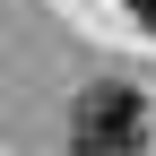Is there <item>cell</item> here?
Instances as JSON below:
<instances>
[{"label": "cell", "mask_w": 156, "mask_h": 156, "mask_svg": "<svg viewBox=\"0 0 156 156\" xmlns=\"http://www.w3.org/2000/svg\"><path fill=\"white\" fill-rule=\"evenodd\" d=\"M130 17H139V26H147V35H156V0H130Z\"/></svg>", "instance_id": "2"}, {"label": "cell", "mask_w": 156, "mask_h": 156, "mask_svg": "<svg viewBox=\"0 0 156 156\" xmlns=\"http://www.w3.org/2000/svg\"><path fill=\"white\" fill-rule=\"evenodd\" d=\"M69 147H78V156H139V147H147V95L122 87V78L87 87V95L69 104Z\"/></svg>", "instance_id": "1"}]
</instances>
